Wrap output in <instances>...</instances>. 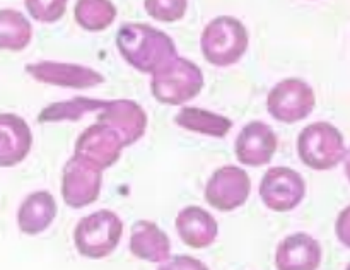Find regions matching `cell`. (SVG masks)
<instances>
[{
	"label": "cell",
	"instance_id": "cell-5",
	"mask_svg": "<svg viewBox=\"0 0 350 270\" xmlns=\"http://www.w3.org/2000/svg\"><path fill=\"white\" fill-rule=\"evenodd\" d=\"M297 156L311 170H334L347 156L344 135L328 122L311 123L297 137Z\"/></svg>",
	"mask_w": 350,
	"mask_h": 270
},
{
	"label": "cell",
	"instance_id": "cell-14",
	"mask_svg": "<svg viewBox=\"0 0 350 270\" xmlns=\"http://www.w3.org/2000/svg\"><path fill=\"white\" fill-rule=\"evenodd\" d=\"M321 246L308 232H294L284 238L275 249L277 270H318Z\"/></svg>",
	"mask_w": 350,
	"mask_h": 270
},
{
	"label": "cell",
	"instance_id": "cell-15",
	"mask_svg": "<svg viewBox=\"0 0 350 270\" xmlns=\"http://www.w3.org/2000/svg\"><path fill=\"white\" fill-rule=\"evenodd\" d=\"M33 146V133L26 120L14 113H0V167L23 163Z\"/></svg>",
	"mask_w": 350,
	"mask_h": 270
},
{
	"label": "cell",
	"instance_id": "cell-22",
	"mask_svg": "<svg viewBox=\"0 0 350 270\" xmlns=\"http://www.w3.org/2000/svg\"><path fill=\"white\" fill-rule=\"evenodd\" d=\"M147 14L161 23H174L185 16L188 2L185 0H146L144 2Z\"/></svg>",
	"mask_w": 350,
	"mask_h": 270
},
{
	"label": "cell",
	"instance_id": "cell-21",
	"mask_svg": "<svg viewBox=\"0 0 350 270\" xmlns=\"http://www.w3.org/2000/svg\"><path fill=\"white\" fill-rule=\"evenodd\" d=\"M75 21L88 31H103L115 21L116 7L108 0H81L75 3Z\"/></svg>",
	"mask_w": 350,
	"mask_h": 270
},
{
	"label": "cell",
	"instance_id": "cell-3",
	"mask_svg": "<svg viewBox=\"0 0 350 270\" xmlns=\"http://www.w3.org/2000/svg\"><path fill=\"white\" fill-rule=\"evenodd\" d=\"M248 31L232 16H219L205 26L200 46L204 58L215 67L238 64L248 50Z\"/></svg>",
	"mask_w": 350,
	"mask_h": 270
},
{
	"label": "cell",
	"instance_id": "cell-1",
	"mask_svg": "<svg viewBox=\"0 0 350 270\" xmlns=\"http://www.w3.org/2000/svg\"><path fill=\"white\" fill-rule=\"evenodd\" d=\"M116 46L122 57L144 74H154L176 58V44L170 34L144 23H125L116 33Z\"/></svg>",
	"mask_w": 350,
	"mask_h": 270
},
{
	"label": "cell",
	"instance_id": "cell-18",
	"mask_svg": "<svg viewBox=\"0 0 350 270\" xmlns=\"http://www.w3.org/2000/svg\"><path fill=\"white\" fill-rule=\"evenodd\" d=\"M58 205L50 191H34L27 195L17 211V226L27 236L46 231L57 217Z\"/></svg>",
	"mask_w": 350,
	"mask_h": 270
},
{
	"label": "cell",
	"instance_id": "cell-19",
	"mask_svg": "<svg viewBox=\"0 0 350 270\" xmlns=\"http://www.w3.org/2000/svg\"><path fill=\"white\" fill-rule=\"evenodd\" d=\"M174 123L178 126L190 132L202 133L208 137H226L232 126V120L222 116L219 113H212L208 109L195 108V106H183L174 116Z\"/></svg>",
	"mask_w": 350,
	"mask_h": 270
},
{
	"label": "cell",
	"instance_id": "cell-8",
	"mask_svg": "<svg viewBox=\"0 0 350 270\" xmlns=\"http://www.w3.org/2000/svg\"><path fill=\"white\" fill-rule=\"evenodd\" d=\"M125 149L123 137L113 126L96 122L89 125L75 140L74 156L81 157L96 170L105 171L111 167Z\"/></svg>",
	"mask_w": 350,
	"mask_h": 270
},
{
	"label": "cell",
	"instance_id": "cell-7",
	"mask_svg": "<svg viewBox=\"0 0 350 270\" xmlns=\"http://www.w3.org/2000/svg\"><path fill=\"white\" fill-rule=\"evenodd\" d=\"M260 198L273 212L294 211L306 195V181L293 167H270L260 181Z\"/></svg>",
	"mask_w": 350,
	"mask_h": 270
},
{
	"label": "cell",
	"instance_id": "cell-4",
	"mask_svg": "<svg viewBox=\"0 0 350 270\" xmlns=\"http://www.w3.org/2000/svg\"><path fill=\"white\" fill-rule=\"evenodd\" d=\"M123 234V222L108 208H101L79 219L74 229V245L79 255L101 260L111 255Z\"/></svg>",
	"mask_w": 350,
	"mask_h": 270
},
{
	"label": "cell",
	"instance_id": "cell-23",
	"mask_svg": "<svg viewBox=\"0 0 350 270\" xmlns=\"http://www.w3.org/2000/svg\"><path fill=\"white\" fill-rule=\"evenodd\" d=\"M24 7L40 23H57L67 9L65 0H26Z\"/></svg>",
	"mask_w": 350,
	"mask_h": 270
},
{
	"label": "cell",
	"instance_id": "cell-9",
	"mask_svg": "<svg viewBox=\"0 0 350 270\" xmlns=\"http://www.w3.org/2000/svg\"><path fill=\"white\" fill-rule=\"evenodd\" d=\"M252 193V180L243 167L222 166L212 173L205 185V202L221 212L243 207Z\"/></svg>",
	"mask_w": 350,
	"mask_h": 270
},
{
	"label": "cell",
	"instance_id": "cell-12",
	"mask_svg": "<svg viewBox=\"0 0 350 270\" xmlns=\"http://www.w3.org/2000/svg\"><path fill=\"white\" fill-rule=\"evenodd\" d=\"M26 72L38 82L72 89H89L105 82V75L94 68L77 64L60 62H38L26 65Z\"/></svg>",
	"mask_w": 350,
	"mask_h": 270
},
{
	"label": "cell",
	"instance_id": "cell-17",
	"mask_svg": "<svg viewBox=\"0 0 350 270\" xmlns=\"http://www.w3.org/2000/svg\"><path fill=\"white\" fill-rule=\"evenodd\" d=\"M130 252L150 263H164L171 258L170 236L152 221H137L130 232Z\"/></svg>",
	"mask_w": 350,
	"mask_h": 270
},
{
	"label": "cell",
	"instance_id": "cell-13",
	"mask_svg": "<svg viewBox=\"0 0 350 270\" xmlns=\"http://www.w3.org/2000/svg\"><path fill=\"white\" fill-rule=\"evenodd\" d=\"M275 132L272 126L263 122H252L241 129L238 139L234 142L236 157L241 164L252 167L265 166L272 161L273 154L277 152Z\"/></svg>",
	"mask_w": 350,
	"mask_h": 270
},
{
	"label": "cell",
	"instance_id": "cell-20",
	"mask_svg": "<svg viewBox=\"0 0 350 270\" xmlns=\"http://www.w3.org/2000/svg\"><path fill=\"white\" fill-rule=\"evenodd\" d=\"M33 38V26L23 12L0 10V50L23 51Z\"/></svg>",
	"mask_w": 350,
	"mask_h": 270
},
{
	"label": "cell",
	"instance_id": "cell-11",
	"mask_svg": "<svg viewBox=\"0 0 350 270\" xmlns=\"http://www.w3.org/2000/svg\"><path fill=\"white\" fill-rule=\"evenodd\" d=\"M98 122L113 126L123 137L125 147L142 139L147 129V113L132 99H98Z\"/></svg>",
	"mask_w": 350,
	"mask_h": 270
},
{
	"label": "cell",
	"instance_id": "cell-2",
	"mask_svg": "<svg viewBox=\"0 0 350 270\" xmlns=\"http://www.w3.org/2000/svg\"><path fill=\"white\" fill-rule=\"evenodd\" d=\"M204 84L200 67L187 58L176 57L154 72L150 89L159 103L180 106L197 98Z\"/></svg>",
	"mask_w": 350,
	"mask_h": 270
},
{
	"label": "cell",
	"instance_id": "cell-6",
	"mask_svg": "<svg viewBox=\"0 0 350 270\" xmlns=\"http://www.w3.org/2000/svg\"><path fill=\"white\" fill-rule=\"evenodd\" d=\"M317 106L313 87L303 79H284L273 85L267 98L270 116L280 123H297L308 118Z\"/></svg>",
	"mask_w": 350,
	"mask_h": 270
},
{
	"label": "cell",
	"instance_id": "cell-10",
	"mask_svg": "<svg viewBox=\"0 0 350 270\" xmlns=\"http://www.w3.org/2000/svg\"><path fill=\"white\" fill-rule=\"evenodd\" d=\"M103 171L72 156L62 173V197L72 208H82L96 202L101 193Z\"/></svg>",
	"mask_w": 350,
	"mask_h": 270
},
{
	"label": "cell",
	"instance_id": "cell-16",
	"mask_svg": "<svg viewBox=\"0 0 350 270\" xmlns=\"http://www.w3.org/2000/svg\"><path fill=\"white\" fill-rule=\"evenodd\" d=\"M174 224L181 241L195 249L211 246L219 234V224L214 215L198 205L185 207Z\"/></svg>",
	"mask_w": 350,
	"mask_h": 270
},
{
	"label": "cell",
	"instance_id": "cell-24",
	"mask_svg": "<svg viewBox=\"0 0 350 270\" xmlns=\"http://www.w3.org/2000/svg\"><path fill=\"white\" fill-rule=\"evenodd\" d=\"M157 270H208V267L190 255H178L166 260Z\"/></svg>",
	"mask_w": 350,
	"mask_h": 270
}]
</instances>
